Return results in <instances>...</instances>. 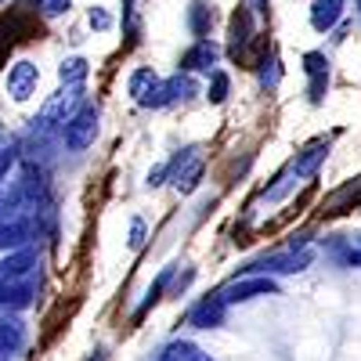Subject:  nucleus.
<instances>
[{
	"mask_svg": "<svg viewBox=\"0 0 361 361\" xmlns=\"http://www.w3.org/2000/svg\"><path fill=\"white\" fill-rule=\"evenodd\" d=\"M217 58H221V47L214 40H195V47L185 51V58H180V69L185 73H206V69L217 66Z\"/></svg>",
	"mask_w": 361,
	"mask_h": 361,
	"instance_id": "9d476101",
	"label": "nucleus"
},
{
	"mask_svg": "<svg viewBox=\"0 0 361 361\" xmlns=\"http://www.w3.org/2000/svg\"><path fill=\"white\" fill-rule=\"evenodd\" d=\"M357 15H361V0H357Z\"/></svg>",
	"mask_w": 361,
	"mask_h": 361,
	"instance_id": "c756f323",
	"label": "nucleus"
},
{
	"mask_svg": "<svg viewBox=\"0 0 361 361\" xmlns=\"http://www.w3.org/2000/svg\"><path fill=\"white\" fill-rule=\"evenodd\" d=\"M37 83H40V69L33 62H15L11 73H8V94L15 102H25L37 90Z\"/></svg>",
	"mask_w": 361,
	"mask_h": 361,
	"instance_id": "0eeeda50",
	"label": "nucleus"
},
{
	"mask_svg": "<svg viewBox=\"0 0 361 361\" xmlns=\"http://www.w3.org/2000/svg\"><path fill=\"white\" fill-rule=\"evenodd\" d=\"M209 102H214V105H221L224 98H228V76L224 73H214V76H209V94H206Z\"/></svg>",
	"mask_w": 361,
	"mask_h": 361,
	"instance_id": "b1692460",
	"label": "nucleus"
},
{
	"mask_svg": "<svg viewBox=\"0 0 361 361\" xmlns=\"http://www.w3.org/2000/svg\"><path fill=\"white\" fill-rule=\"evenodd\" d=\"M357 202H361V177L354 180V185H343L340 192L329 195V202H325V214H343L347 206H357Z\"/></svg>",
	"mask_w": 361,
	"mask_h": 361,
	"instance_id": "dca6fc26",
	"label": "nucleus"
},
{
	"mask_svg": "<svg viewBox=\"0 0 361 361\" xmlns=\"http://www.w3.org/2000/svg\"><path fill=\"white\" fill-rule=\"evenodd\" d=\"M271 293H279V282L267 279V275H257V279H235L231 286H224L221 300L231 307V304H246L253 296H271Z\"/></svg>",
	"mask_w": 361,
	"mask_h": 361,
	"instance_id": "7ed1b4c3",
	"label": "nucleus"
},
{
	"mask_svg": "<svg viewBox=\"0 0 361 361\" xmlns=\"http://www.w3.org/2000/svg\"><path fill=\"white\" fill-rule=\"evenodd\" d=\"M58 80H62V87H83V80H87V62H83V58H66L62 69H58Z\"/></svg>",
	"mask_w": 361,
	"mask_h": 361,
	"instance_id": "aec40b11",
	"label": "nucleus"
},
{
	"mask_svg": "<svg viewBox=\"0 0 361 361\" xmlns=\"http://www.w3.org/2000/svg\"><path fill=\"white\" fill-rule=\"evenodd\" d=\"M195 94V83L188 80V76H170V80H159L156 83V90L148 94V109H166V105H173V102H185V98H192Z\"/></svg>",
	"mask_w": 361,
	"mask_h": 361,
	"instance_id": "39448f33",
	"label": "nucleus"
},
{
	"mask_svg": "<svg viewBox=\"0 0 361 361\" xmlns=\"http://www.w3.org/2000/svg\"><path fill=\"white\" fill-rule=\"evenodd\" d=\"M15 159H18V148L15 145H8V148H0V177H4L11 166H15Z\"/></svg>",
	"mask_w": 361,
	"mask_h": 361,
	"instance_id": "bb28decb",
	"label": "nucleus"
},
{
	"mask_svg": "<svg viewBox=\"0 0 361 361\" xmlns=\"http://www.w3.org/2000/svg\"><path fill=\"white\" fill-rule=\"evenodd\" d=\"M209 361H214V357H209Z\"/></svg>",
	"mask_w": 361,
	"mask_h": 361,
	"instance_id": "7c9ffc66",
	"label": "nucleus"
},
{
	"mask_svg": "<svg viewBox=\"0 0 361 361\" xmlns=\"http://www.w3.org/2000/svg\"><path fill=\"white\" fill-rule=\"evenodd\" d=\"M188 29H192L199 40H206L209 29H214V8H209V4H199V0H195V4L188 8Z\"/></svg>",
	"mask_w": 361,
	"mask_h": 361,
	"instance_id": "f3484780",
	"label": "nucleus"
},
{
	"mask_svg": "<svg viewBox=\"0 0 361 361\" xmlns=\"http://www.w3.org/2000/svg\"><path fill=\"white\" fill-rule=\"evenodd\" d=\"M141 243H145V224H141V221H134V224H130V246H134V250H141Z\"/></svg>",
	"mask_w": 361,
	"mask_h": 361,
	"instance_id": "cd10ccee",
	"label": "nucleus"
},
{
	"mask_svg": "<svg viewBox=\"0 0 361 361\" xmlns=\"http://www.w3.org/2000/svg\"><path fill=\"white\" fill-rule=\"evenodd\" d=\"M170 275H173V267H166V271H163V275L156 279V286H152V289H148V296H145V304L137 307V318H141V314H145L148 307H152V304H159V296H163V289H166V282H170Z\"/></svg>",
	"mask_w": 361,
	"mask_h": 361,
	"instance_id": "4be33fe9",
	"label": "nucleus"
},
{
	"mask_svg": "<svg viewBox=\"0 0 361 361\" xmlns=\"http://www.w3.org/2000/svg\"><path fill=\"white\" fill-rule=\"evenodd\" d=\"M304 69H307V76H311L307 94H311V102L318 105L322 94H325V87H329V58H325L322 51H307V54H304Z\"/></svg>",
	"mask_w": 361,
	"mask_h": 361,
	"instance_id": "9b49d317",
	"label": "nucleus"
},
{
	"mask_svg": "<svg viewBox=\"0 0 361 361\" xmlns=\"http://www.w3.org/2000/svg\"><path fill=\"white\" fill-rule=\"evenodd\" d=\"M224 314H228V304L221 300V293H214V296L199 300V304L188 311V325H195V329H217V325H224Z\"/></svg>",
	"mask_w": 361,
	"mask_h": 361,
	"instance_id": "423d86ee",
	"label": "nucleus"
},
{
	"mask_svg": "<svg viewBox=\"0 0 361 361\" xmlns=\"http://www.w3.org/2000/svg\"><path fill=\"white\" fill-rule=\"evenodd\" d=\"M29 267H37V253L33 250H15L11 257L0 260V279H8V282H18L22 275H29Z\"/></svg>",
	"mask_w": 361,
	"mask_h": 361,
	"instance_id": "f8f14e48",
	"label": "nucleus"
},
{
	"mask_svg": "<svg viewBox=\"0 0 361 361\" xmlns=\"http://www.w3.org/2000/svg\"><path fill=\"white\" fill-rule=\"evenodd\" d=\"M311 260H314L311 250H293V246H289L286 253H271V257L253 260L246 271H264L267 279H271V271H279V275H296V271H304Z\"/></svg>",
	"mask_w": 361,
	"mask_h": 361,
	"instance_id": "f03ea898",
	"label": "nucleus"
},
{
	"mask_svg": "<svg viewBox=\"0 0 361 361\" xmlns=\"http://www.w3.org/2000/svg\"><path fill=\"white\" fill-rule=\"evenodd\" d=\"M156 83H159V76H156L152 69H137V73L130 76V83H127V87H130L134 102H141V105H145V102H148V94L156 90Z\"/></svg>",
	"mask_w": 361,
	"mask_h": 361,
	"instance_id": "6ab92c4d",
	"label": "nucleus"
},
{
	"mask_svg": "<svg viewBox=\"0 0 361 361\" xmlns=\"http://www.w3.org/2000/svg\"><path fill=\"white\" fill-rule=\"evenodd\" d=\"M33 224H29L18 209H4L0 206V250H25Z\"/></svg>",
	"mask_w": 361,
	"mask_h": 361,
	"instance_id": "20e7f679",
	"label": "nucleus"
},
{
	"mask_svg": "<svg viewBox=\"0 0 361 361\" xmlns=\"http://www.w3.org/2000/svg\"><path fill=\"white\" fill-rule=\"evenodd\" d=\"M267 4H271V0H253V11H260V15H267Z\"/></svg>",
	"mask_w": 361,
	"mask_h": 361,
	"instance_id": "c85d7f7f",
	"label": "nucleus"
},
{
	"mask_svg": "<svg viewBox=\"0 0 361 361\" xmlns=\"http://www.w3.org/2000/svg\"><path fill=\"white\" fill-rule=\"evenodd\" d=\"M279 76H282V69H279V54H275V51H267V54L260 58V87H264V90H275V87H279Z\"/></svg>",
	"mask_w": 361,
	"mask_h": 361,
	"instance_id": "412c9836",
	"label": "nucleus"
},
{
	"mask_svg": "<svg viewBox=\"0 0 361 361\" xmlns=\"http://www.w3.org/2000/svg\"><path fill=\"white\" fill-rule=\"evenodd\" d=\"M343 15V0H314L311 4V25L318 29V33H329Z\"/></svg>",
	"mask_w": 361,
	"mask_h": 361,
	"instance_id": "ddd939ff",
	"label": "nucleus"
},
{
	"mask_svg": "<svg viewBox=\"0 0 361 361\" xmlns=\"http://www.w3.org/2000/svg\"><path fill=\"white\" fill-rule=\"evenodd\" d=\"M25 304H33V286L29 282H8V279H0V307H25Z\"/></svg>",
	"mask_w": 361,
	"mask_h": 361,
	"instance_id": "2eb2a0df",
	"label": "nucleus"
},
{
	"mask_svg": "<svg viewBox=\"0 0 361 361\" xmlns=\"http://www.w3.org/2000/svg\"><path fill=\"white\" fill-rule=\"evenodd\" d=\"M325 156H329V141L322 137V141H314V145H307L304 152H300L293 163H289V177H296V180H304V177H314L318 173V166L325 163Z\"/></svg>",
	"mask_w": 361,
	"mask_h": 361,
	"instance_id": "1a4fd4ad",
	"label": "nucleus"
},
{
	"mask_svg": "<svg viewBox=\"0 0 361 361\" xmlns=\"http://www.w3.org/2000/svg\"><path fill=\"white\" fill-rule=\"evenodd\" d=\"M22 343H25V329H22V322H15V318L0 322V361H11V357L22 350Z\"/></svg>",
	"mask_w": 361,
	"mask_h": 361,
	"instance_id": "4468645a",
	"label": "nucleus"
},
{
	"mask_svg": "<svg viewBox=\"0 0 361 361\" xmlns=\"http://www.w3.org/2000/svg\"><path fill=\"white\" fill-rule=\"evenodd\" d=\"M33 4H37L47 18H54V15H66V11L73 8V0H33Z\"/></svg>",
	"mask_w": 361,
	"mask_h": 361,
	"instance_id": "393cba45",
	"label": "nucleus"
},
{
	"mask_svg": "<svg viewBox=\"0 0 361 361\" xmlns=\"http://www.w3.org/2000/svg\"><path fill=\"white\" fill-rule=\"evenodd\" d=\"M340 257H343V264L361 267V235H347V246L340 250Z\"/></svg>",
	"mask_w": 361,
	"mask_h": 361,
	"instance_id": "5701e85b",
	"label": "nucleus"
},
{
	"mask_svg": "<svg viewBox=\"0 0 361 361\" xmlns=\"http://www.w3.org/2000/svg\"><path fill=\"white\" fill-rule=\"evenodd\" d=\"M94 137H98V105H80V112L62 130V141L69 152H83V148L94 145Z\"/></svg>",
	"mask_w": 361,
	"mask_h": 361,
	"instance_id": "f257e3e1",
	"label": "nucleus"
},
{
	"mask_svg": "<svg viewBox=\"0 0 361 361\" xmlns=\"http://www.w3.org/2000/svg\"><path fill=\"white\" fill-rule=\"evenodd\" d=\"M250 40H253V15H250V8H238L231 15V47H228L235 62H246Z\"/></svg>",
	"mask_w": 361,
	"mask_h": 361,
	"instance_id": "6e6552de",
	"label": "nucleus"
},
{
	"mask_svg": "<svg viewBox=\"0 0 361 361\" xmlns=\"http://www.w3.org/2000/svg\"><path fill=\"white\" fill-rule=\"evenodd\" d=\"M87 22H90V29H98V33H102V29H109V25H112V15H109L105 8H90Z\"/></svg>",
	"mask_w": 361,
	"mask_h": 361,
	"instance_id": "a878e982",
	"label": "nucleus"
},
{
	"mask_svg": "<svg viewBox=\"0 0 361 361\" xmlns=\"http://www.w3.org/2000/svg\"><path fill=\"white\" fill-rule=\"evenodd\" d=\"M159 361H209V354H202L195 343H188V340H173L166 350H163V357Z\"/></svg>",
	"mask_w": 361,
	"mask_h": 361,
	"instance_id": "a211bd4d",
	"label": "nucleus"
}]
</instances>
